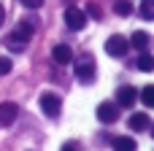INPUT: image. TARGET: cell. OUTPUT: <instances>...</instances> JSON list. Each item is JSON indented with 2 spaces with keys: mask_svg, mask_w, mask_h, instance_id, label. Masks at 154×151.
I'll return each mask as SVG.
<instances>
[{
  "mask_svg": "<svg viewBox=\"0 0 154 151\" xmlns=\"http://www.w3.org/2000/svg\"><path fill=\"white\" fill-rule=\"evenodd\" d=\"M32 32H35V22H30V19H22V22L16 24V30H14V32L5 38V46H8L14 54H22V51L27 49V43H30Z\"/></svg>",
  "mask_w": 154,
  "mask_h": 151,
  "instance_id": "obj_1",
  "label": "cell"
},
{
  "mask_svg": "<svg viewBox=\"0 0 154 151\" xmlns=\"http://www.w3.org/2000/svg\"><path fill=\"white\" fill-rule=\"evenodd\" d=\"M41 111H43V116L57 119L60 111H62V100H60V95H54V92H43V95H41Z\"/></svg>",
  "mask_w": 154,
  "mask_h": 151,
  "instance_id": "obj_2",
  "label": "cell"
},
{
  "mask_svg": "<svg viewBox=\"0 0 154 151\" xmlns=\"http://www.w3.org/2000/svg\"><path fill=\"white\" fill-rule=\"evenodd\" d=\"M127 49H130V41H127L125 35H111V38L106 41V54H108V57H125Z\"/></svg>",
  "mask_w": 154,
  "mask_h": 151,
  "instance_id": "obj_3",
  "label": "cell"
},
{
  "mask_svg": "<svg viewBox=\"0 0 154 151\" xmlns=\"http://www.w3.org/2000/svg\"><path fill=\"white\" fill-rule=\"evenodd\" d=\"M65 24L70 27V30H84L87 27V14L81 11V8H76V5H70V8H65Z\"/></svg>",
  "mask_w": 154,
  "mask_h": 151,
  "instance_id": "obj_4",
  "label": "cell"
},
{
  "mask_svg": "<svg viewBox=\"0 0 154 151\" xmlns=\"http://www.w3.org/2000/svg\"><path fill=\"white\" fill-rule=\"evenodd\" d=\"M73 70H76V78H79L81 84L95 81V73H97V70H95V62H92L89 57H84L81 62H76V68H73Z\"/></svg>",
  "mask_w": 154,
  "mask_h": 151,
  "instance_id": "obj_5",
  "label": "cell"
},
{
  "mask_svg": "<svg viewBox=\"0 0 154 151\" xmlns=\"http://www.w3.org/2000/svg\"><path fill=\"white\" fill-rule=\"evenodd\" d=\"M97 119H100L103 124H114V122L119 119V105H116V103H108V100L100 103V105H97Z\"/></svg>",
  "mask_w": 154,
  "mask_h": 151,
  "instance_id": "obj_6",
  "label": "cell"
},
{
  "mask_svg": "<svg viewBox=\"0 0 154 151\" xmlns=\"http://www.w3.org/2000/svg\"><path fill=\"white\" fill-rule=\"evenodd\" d=\"M135 100H138V89L135 86H119V92H116V105H122V108H130V105H135Z\"/></svg>",
  "mask_w": 154,
  "mask_h": 151,
  "instance_id": "obj_7",
  "label": "cell"
},
{
  "mask_svg": "<svg viewBox=\"0 0 154 151\" xmlns=\"http://www.w3.org/2000/svg\"><path fill=\"white\" fill-rule=\"evenodd\" d=\"M16 116H19V105L16 103H0V124L3 127H8Z\"/></svg>",
  "mask_w": 154,
  "mask_h": 151,
  "instance_id": "obj_8",
  "label": "cell"
},
{
  "mask_svg": "<svg viewBox=\"0 0 154 151\" xmlns=\"http://www.w3.org/2000/svg\"><path fill=\"white\" fill-rule=\"evenodd\" d=\"M130 46L138 49V51H149V46H152V35L143 32V30H135L133 38H130Z\"/></svg>",
  "mask_w": 154,
  "mask_h": 151,
  "instance_id": "obj_9",
  "label": "cell"
},
{
  "mask_svg": "<svg viewBox=\"0 0 154 151\" xmlns=\"http://www.w3.org/2000/svg\"><path fill=\"white\" fill-rule=\"evenodd\" d=\"M133 68H135V70H141V73H152V70H154V54H149V51H141V54L135 57Z\"/></svg>",
  "mask_w": 154,
  "mask_h": 151,
  "instance_id": "obj_10",
  "label": "cell"
},
{
  "mask_svg": "<svg viewBox=\"0 0 154 151\" xmlns=\"http://www.w3.org/2000/svg\"><path fill=\"white\" fill-rule=\"evenodd\" d=\"M51 57H54L57 65H68V62H73V51H70V46H65V43H57L54 51H51Z\"/></svg>",
  "mask_w": 154,
  "mask_h": 151,
  "instance_id": "obj_11",
  "label": "cell"
},
{
  "mask_svg": "<svg viewBox=\"0 0 154 151\" xmlns=\"http://www.w3.org/2000/svg\"><path fill=\"white\" fill-rule=\"evenodd\" d=\"M149 116L146 113H133L130 119H127V127L133 130V132H143V130H149Z\"/></svg>",
  "mask_w": 154,
  "mask_h": 151,
  "instance_id": "obj_12",
  "label": "cell"
},
{
  "mask_svg": "<svg viewBox=\"0 0 154 151\" xmlns=\"http://www.w3.org/2000/svg\"><path fill=\"white\" fill-rule=\"evenodd\" d=\"M111 146H114V151H135V149H138L133 138H116Z\"/></svg>",
  "mask_w": 154,
  "mask_h": 151,
  "instance_id": "obj_13",
  "label": "cell"
},
{
  "mask_svg": "<svg viewBox=\"0 0 154 151\" xmlns=\"http://www.w3.org/2000/svg\"><path fill=\"white\" fill-rule=\"evenodd\" d=\"M141 103H143L146 108H154V84H149V86L141 89Z\"/></svg>",
  "mask_w": 154,
  "mask_h": 151,
  "instance_id": "obj_14",
  "label": "cell"
},
{
  "mask_svg": "<svg viewBox=\"0 0 154 151\" xmlns=\"http://www.w3.org/2000/svg\"><path fill=\"white\" fill-rule=\"evenodd\" d=\"M138 11H141V19H146V22H152V19H154V0H143Z\"/></svg>",
  "mask_w": 154,
  "mask_h": 151,
  "instance_id": "obj_15",
  "label": "cell"
},
{
  "mask_svg": "<svg viewBox=\"0 0 154 151\" xmlns=\"http://www.w3.org/2000/svg\"><path fill=\"white\" fill-rule=\"evenodd\" d=\"M114 11H116L119 16H130V14H133V3H130V0H116V3H114Z\"/></svg>",
  "mask_w": 154,
  "mask_h": 151,
  "instance_id": "obj_16",
  "label": "cell"
},
{
  "mask_svg": "<svg viewBox=\"0 0 154 151\" xmlns=\"http://www.w3.org/2000/svg\"><path fill=\"white\" fill-rule=\"evenodd\" d=\"M8 73H11V59L8 57H0V78L8 76Z\"/></svg>",
  "mask_w": 154,
  "mask_h": 151,
  "instance_id": "obj_17",
  "label": "cell"
},
{
  "mask_svg": "<svg viewBox=\"0 0 154 151\" xmlns=\"http://www.w3.org/2000/svg\"><path fill=\"white\" fill-rule=\"evenodd\" d=\"M87 14H89V16H95V19H100V16H103V14H100V8H97L95 3H89V5H87Z\"/></svg>",
  "mask_w": 154,
  "mask_h": 151,
  "instance_id": "obj_18",
  "label": "cell"
},
{
  "mask_svg": "<svg viewBox=\"0 0 154 151\" xmlns=\"http://www.w3.org/2000/svg\"><path fill=\"white\" fill-rule=\"evenodd\" d=\"M22 5H24V8H41L43 0H22Z\"/></svg>",
  "mask_w": 154,
  "mask_h": 151,
  "instance_id": "obj_19",
  "label": "cell"
},
{
  "mask_svg": "<svg viewBox=\"0 0 154 151\" xmlns=\"http://www.w3.org/2000/svg\"><path fill=\"white\" fill-rule=\"evenodd\" d=\"M60 151H81V149H79L76 143H65V146H62V149H60Z\"/></svg>",
  "mask_w": 154,
  "mask_h": 151,
  "instance_id": "obj_20",
  "label": "cell"
},
{
  "mask_svg": "<svg viewBox=\"0 0 154 151\" xmlns=\"http://www.w3.org/2000/svg\"><path fill=\"white\" fill-rule=\"evenodd\" d=\"M3 22H5V8H3V3H0V27H3Z\"/></svg>",
  "mask_w": 154,
  "mask_h": 151,
  "instance_id": "obj_21",
  "label": "cell"
},
{
  "mask_svg": "<svg viewBox=\"0 0 154 151\" xmlns=\"http://www.w3.org/2000/svg\"><path fill=\"white\" fill-rule=\"evenodd\" d=\"M152 135H154V130H152Z\"/></svg>",
  "mask_w": 154,
  "mask_h": 151,
  "instance_id": "obj_22",
  "label": "cell"
}]
</instances>
